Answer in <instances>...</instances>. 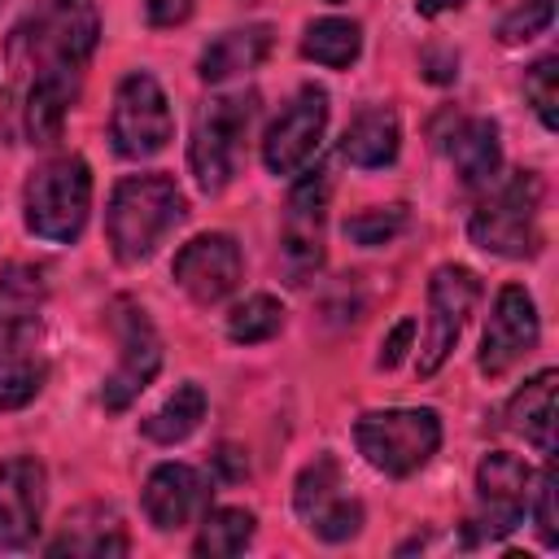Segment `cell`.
Segmentation results:
<instances>
[{
	"label": "cell",
	"instance_id": "cell-8",
	"mask_svg": "<svg viewBox=\"0 0 559 559\" xmlns=\"http://www.w3.org/2000/svg\"><path fill=\"white\" fill-rule=\"evenodd\" d=\"M175 135L170 100L157 87L153 74H127L114 92V114H109V140L122 157L144 162L157 157Z\"/></svg>",
	"mask_w": 559,
	"mask_h": 559
},
{
	"label": "cell",
	"instance_id": "cell-30",
	"mask_svg": "<svg viewBox=\"0 0 559 559\" xmlns=\"http://www.w3.org/2000/svg\"><path fill=\"white\" fill-rule=\"evenodd\" d=\"M406 223H411L406 205H371V210H362V214H354L345 223V236L354 245H367L371 249V245H389L393 236H402Z\"/></svg>",
	"mask_w": 559,
	"mask_h": 559
},
{
	"label": "cell",
	"instance_id": "cell-4",
	"mask_svg": "<svg viewBox=\"0 0 559 559\" xmlns=\"http://www.w3.org/2000/svg\"><path fill=\"white\" fill-rule=\"evenodd\" d=\"M472 240L498 258H533L542 249V179L515 170L476 205L467 223Z\"/></svg>",
	"mask_w": 559,
	"mask_h": 559
},
{
	"label": "cell",
	"instance_id": "cell-2",
	"mask_svg": "<svg viewBox=\"0 0 559 559\" xmlns=\"http://www.w3.org/2000/svg\"><path fill=\"white\" fill-rule=\"evenodd\" d=\"M188 214V201L170 175H131L114 188L105 231L118 262H144L170 227H179Z\"/></svg>",
	"mask_w": 559,
	"mask_h": 559
},
{
	"label": "cell",
	"instance_id": "cell-22",
	"mask_svg": "<svg viewBox=\"0 0 559 559\" xmlns=\"http://www.w3.org/2000/svg\"><path fill=\"white\" fill-rule=\"evenodd\" d=\"M397 140H402L397 135V114L384 109V105H371V109H362L345 127L341 157L354 162V166H362V170H376V166H389L397 157Z\"/></svg>",
	"mask_w": 559,
	"mask_h": 559
},
{
	"label": "cell",
	"instance_id": "cell-14",
	"mask_svg": "<svg viewBox=\"0 0 559 559\" xmlns=\"http://www.w3.org/2000/svg\"><path fill=\"white\" fill-rule=\"evenodd\" d=\"M240 245L227 236V231H205V236H192L179 253H175V284L197 301V306H214L223 301L236 284H240Z\"/></svg>",
	"mask_w": 559,
	"mask_h": 559
},
{
	"label": "cell",
	"instance_id": "cell-18",
	"mask_svg": "<svg viewBox=\"0 0 559 559\" xmlns=\"http://www.w3.org/2000/svg\"><path fill=\"white\" fill-rule=\"evenodd\" d=\"M450 166L459 170V179L467 188H489L498 179L502 166V144H498V127L489 118H459L445 140H441Z\"/></svg>",
	"mask_w": 559,
	"mask_h": 559
},
{
	"label": "cell",
	"instance_id": "cell-13",
	"mask_svg": "<svg viewBox=\"0 0 559 559\" xmlns=\"http://www.w3.org/2000/svg\"><path fill=\"white\" fill-rule=\"evenodd\" d=\"M323 127H328V92L314 87V83H306L280 109V118L266 127V140H262L266 170L271 175H297L314 157V148L323 140Z\"/></svg>",
	"mask_w": 559,
	"mask_h": 559
},
{
	"label": "cell",
	"instance_id": "cell-3",
	"mask_svg": "<svg viewBox=\"0 0 559 559\" xmlns=\"http://www.w3.org/2000/svg\"><path fill=\"white\" fill-rule=\"evenodd\" d=\"M22 210H26V227L39 240L70 245L83 231L87 210H92V170H87V162L66 153V157H52V162L35 166L26 188H22Z\"/></svg>",
	"mask_w": 559,
	"mask_h": 559
},
{
	"label": "cell",
	"instance_id": "cell-17",
	"mask_svg": "<svg viewBox=\"0 0 559 559\" xmlns=\"http://www.w3.org/2000/svg\"><path fill=\"white\" fill-rule=\"evenodd\" d=\"M210 507V485L197 467L183 463H162L153 467V476L144 480V515L153 528L175 533L188 528L192 520H201Z\"/></svg>",
	"mask_w": 559,
	"mask_h": 559
},
{
	"label": "cell",
	"instance_id": "cell-25",
	"mask_svg": "<svg viewBox=\"0 0 559 559\" xmlns=\"http://www.w3.org/2000/svg\"><path fill=\"white\" fill-rule=\"evenodd\" d=\"M44 376L48 367L35 354V336H0V411H17L35 402Z\"/></svg>",
	"mask_w": 559,
	"mask_h": 559
},
{
	"label": "cell",
	"instance_id": "cell-15",
	"mask_svg": "<svg viewBox=\"0 0 559 559\" xmlns=\"http://www.w3.org/2000/svg\"><path fill=\"white\" fill-rule=\"evenodd\" d=\"M537 345V306L524 284H502L480 336V371L485 376H507L524 354Z\"/></svg>",
	"mask_w": 559,
	"mask_h": 559
},
{
	"label": "cell",
	"instance_id": "cell-24",
	"mask_svg": "<svg viewBox=\"0 0 559 559\" xmlns=\"http://www.w3.org/2000/svg\"><path fill=\"white\" fill-rule=\"evenodd\" d=\"M127 546L131 542H127L118 515L105 511V507H87L74 520H66V533L57 542H48V555H92V559H105V555H127Z\"/></svg>",
	"mask_w": 559,
	"mask_h": 559
},
{
	"label": "cell",
	"instance_id": "cell-9",
	"mask_svg": "<svg viewBox=\"0 0 559 559\" xmlns=\"http://www.w3.org/2000/svg\"><path fill=\"white\" fill-rule=\"evenodd\" d=\"M109 323L118 336V367L105 380V411H127L157 376L162 367V341L144 314V306H135L131 297H118L109 306Z\"/></svg>",
	"mask_w": 559,
	"mask_h": 559
},
{
	"label": "cell",
	"instance_id": "cell-10",
	"mask_svg": "<svg viewBox=\"0 0 559 559\" xmlns=\"http://www.w3.org/2000/svg\"><path fill=\"white\" fill-rule=\"evenodd\" d=\"M476 301H480V275L476 271H467L459 262H445L432 271V280H428V336L419 349V376H432L450 358Z\"/></svg>",
	"mask_w": 559,
	"mask_h": 559
},
{
	"label": "cell",
	"instance_id": "cell-28",
	"mask_svg": "<svg viewBox=\"0 0 559 559\" xmlns=\"http://www.w3.org/2000/svg\"><path fill=\"white\" fill-rule=\"evenodd\" d=\"M249 542H253V511H245V507H218V511H205L201 515V533H197L192 550L201 559H227V555H240Z\"/></svg>",
	"mask_w": 559,
	"mask_h": 559
},
{
	"label": "cell",
	"instance_id": "cell-27",
	"mask_svg": "<svg viewBox=\"0 0 559 559\" xmlns=\"http://www.w3.org/2000/svg\"><path fill=\"white\" fill-rule=\"evenodd\" d=\"M205 419V389L201 384H179L148 419H144V437L157 445H175L188 432H197V424Z\"/></svg>",
	"mask_w": 559,
	"mask_h": 559
},
{
	"label": "cell",
	"instance_id": "cell-32",
	"mask_svg": "<svg viewBox=\"0 0 559 559\" xmlns=\"http://www.w3.org/2000/svg\"><path fill=\"white\" fill-rule=\"evenodd\" d=\"M550 22H555V4H550V0H524L515 13L502 17L498 39H502V44H528V39L542 35Z\"/></svg>",
	"mask_w": 559,
	"mask_h": 559
},
{
	"label": "cell",
	"instance_id": "cell-21",
	"mask_svg": "<svg viewBox=\"0 0 559 559\" xmlns=\"http://www.w3.org/2000/svg\"><path fill=\"white\" fill-rule=\"evenodd\" d=\"M507 428L520 432L537 454L555 450V371H537L507 406Z\"/></svg>",
	"mask_w": 559,
	"mask_h": 559
},
{
	"label": "cell",
	"instance_id": "cell-38",
	"mask_svg": "<svg viewBox=\"0 0 559 559\" xmlns=\"http://www.w3.org/2000/svg\"><path fill=\"white\" fill-rule=\"evenodd\" d=\"M0 114H4V92H0Z\"/></svg>",
	"mask_w": 559,
	"mask_h": 559
},
{
	"label": "cell",
	"instance_id": "cell-26",
	"mask_svg": "<svg viewBox=\"0 0 559 559\" xmlns=\"http://www.w3.org/2000/svg\"><path fill=\"white\" fill-rule=\"evenodd\" d=\"M358 52H362V31H358V22H349V17H319V22H310L306 35H301V57H306V61H319V66H328V70L354 66Z\"/></svg>",
	"mask_w": 559,
	"mask_h": 559
},
{
	"label": "cell",
	"instance_id": "cell-5",
	"mask_svg": "<svg viewBox=\"0 0 559 559\" xmlns=\"http://www.w3.org/2000/svg\"><path fill=\"white\" fill-rule=\"evenodd\" d=\"M253 114H258L253 92H223V96H210L197 109L192 140H188V162H192V175H197L201 192H223L231 183L236 157H240V144L249 135Z\"/></svg>",
	"mask_w": 559,
	"mask_h": 559
},
{
	"label": "cell",
	"instance_id": "cell-12",
	"mask_svg": "<svg viewBox=\"0 0 559 559\" xmlns=\"http://www.w3.org/2000/svg\"><path fill=\"white\" fill-rule=\"evenodd\" d=\"M341 489H345L341 485V463L332 454H319L314 463H306L301 476H297V485H293L297 515L323 542H349L362 528V502L345 498Z\"/></svg>",
	"mask_w": 559,
	"mask_h": 559
},
{
	"label": "cell",
	"instance_id": "cell-1",
	"mask_svg": "<svg viewBox=\"0 0 559 559\" xmlns=\"http://www.w3.org/2000/svg\"><path fill=\"white\" fill-rule=\"evenodd\" d=\"M100 35L92 0H39L4 44V61L17 83L48 74H79Z\"/></svg>",
	"mask_w": 559,
	"mask_h": 559
},
{
	"label": "cell",
	"instance_id": "cell-33",
	"mask_svg": "<svg viewBox=\"0 0 559 559\" xmlns=\"http://www.w3.org/2000/svg\"><path fill=\"white\" fill-rule=\"evenodd\" d=\"M537 533H542L546 546L559 542V524H555V472L550 467L537 480Z\"/></svg>",
	"mask_w": 559,
	"mask_h": 559
},
{
	"label": "cell",
	"instance_id": "cell-31",
	"mask_svg": "<svg viewBox=\"0 0 559 559\" xmlns=\"http://www.w3.org/2000/svg\"><path fill=\"white\" fill-rule=\"evenodd\" d=\"M524 92H528V100H533L542 127L555 131V122H559V114H555V105H559V57H542V61L524 74Z\"/></svg>",
	"mask_w": 559,
	"mask_h": 559
},
{
	"label": "cell",
	"instance_id": "cell-11",
	"mask_svg": "<svg viewBox=\"0 0 559 559\" xmlns=\"http://www.w3.org/2000/svg\"><path fill=\"white\" fill-rule=\"evenodd\" d=\"M528 485H533V472L524 459L507 454V450H493L480 459L476 467V498H480V511L472 520V542H498L507 537L524 511H528Z\"/></svg>",
	"mask_w": 559,
	"mask_h": 559
},
{
	"label": "cell",
	"instance_id": "cell-7",
	"mask_svg": "<svg viewBox=\"0 0 559 559\" xmlns=\"http://www.w3.org/2000/svg\"><path fill=\"white\" fill-rule=\"evenodd\" d=\"M328 197L332 179L323 166L306 170L284 205V227H280V262L288 284H310L323 266V218H328Z\"/></svg>",
	"mask_w": 559,
	"mask_h": 559
},
{
	"label": "cell",
	"instance_id": "cell-34",
	"mask_svg": "<svg viewBox=\"0 0 559 559\" xmlns=\"http://www.w3.org/2000/svg\"><path fill=\"white\" fill-rule=\"evenodd\" d=\"M411 336H415V319H402V323L384 336V345H380V367H397V362L406 358V349H411Z\"/></svg>",
	"mask_w": 559,
	"mask_h": 559
},
{
	"label": "cell",
	"instance_id": "cell-29",
	"mask_svg": "<svg viewBox=\"0 0 559 559\" xmlns=\"http://www.w3.org/2000/svg\"><path fill=\"white\" fill-rule=\"evenodd\" d=\"M280 328H284V306H280L271 293H253V297H245V301L227 314V336H231L236 345H262V341H271Z\"/></svg>",
	"mask_w": 559,
	"mask_h": 559
},
{
	"label": "cell",
	"instance_id": "cell-23",
	"mask_svg": "<svg viewBox=\"0 0 559 559\" xmlns=\"http://www.w3.org/2000/svg\"><path fill=\"white\" fill-rule=\"evenodd\" d=\"M79 96V74H48L26 83V135L31 144H52L61 140L66 114Z\"/></svg>",
	"mask_w": 559,
	"mask_h": 559
},
{
	"label": "cell",
	"instance_id": "cell-6",
	"mask_svg": "<svg viewBox=\"0 0 559 559\" xmlns=\"http://www.w3.org/2000/svg\"><path fill=\"white\" fill-rule=\"evenodd\" d=\"M358 454L384 472V476H411L419 472L437 445H441V419L428 406H402V411H367L354 424Z\"/></svg>",
	"mask_w": 559,
	"mask_h": 559
},
{
	"label": "cell",
	"instance_id": "cell-39",
	"mask_svg": "<svg viewBox=\"0 0 559 559\" xmlns=\"http://www.w3.org/2000/svg\"><path fill=\"white\" fill-rule=\"evenodd\" d=\"M0 9H4V0H0Z\"/></svg>",
	"mask_w": 559,
	"mask_h": 559
},
{
	"label": "cell",
	"instance_id": "cell-35",
	"mask_svg": "<svg viewBox=\"0 0 559 559\" xmlns=\"http://www.w3.org/2000/svg\"><path fill=\"white\" fill-rule=\"evenodd\" d=\"M192 4L197 0H144V13H148L153 26H175V22H183L192 13Z\"/></svg>",
	"mask_w": 559,
	"mask_h": 559
},
{
	"label": "cell",
	"instance_id": "cell-20",
	"mask_svg": "<svg viewBox=\"0 0 559 559\" xmlns=\"http://www.w3.org/2000/svg\"><path fill=\"white\" fill-rule=\"evenodd\" d=\"M48 280L31 262H9L0 271V336H35Z\"/></svg>",
	"mask_w": 559,
	"mask_h": 559
},
{
	"label": "cell",
	"instance_id": "cell-37",
	"mask_svg": "<svg viewBox=\"0 0 559 559\" xmlns=\"http://www.w3.org/2000/svg\"><path fill=\"white\" fill-rule=\"evenodd\" d=\"M459 4H467V0H415V13L437 17V13H450V9H459Z\"/></svg>",
	"mask_w": 559,
	"mask_h": 559
},
{
	"label": "cell",
	"instance_id": "cell-16",
	"mask_svg": "<svg viewBox=\"0 0 559 559\" xmlns=\"http://www.w3.org/2000/svg\"><path fill=\"white\" fill-rule=\"evenodd\" d=\"M44 467L31 454L4 459L0 463V546L4 550H22L35 542L39 520H44Z\"/></svg>",
	"mask_w": 559,
	"mask_h": 559
},
{
	"label": "cell",
	"instance_id": "cell-19",
	"mask_svg": "<svg viewBox=\"0 0 559 559\" xmlns=\"http://www.w3.org/2000/svg\"><path fill=\"white\" fill-rule=\"evenodd\" d=\"M271 52V26L266 22H253V26H236V31H223L214 44H205L201 61H197V74L205 83H227L236 74H249L266 61Z\"/></svg>",
	"mask_w": 559,
	"mask_h": 559
},
{
	"label": "cell",
	"instance_id": "cell-36",
	"mask_svg": "<svg viewBox=\"0 0 559 559\" xmlns=\"http://www.w3.org/2000/svg\"><path fill=\"white\" fill-rule=\"evenodd\" d=\"M214 467H218L227 480H245V476H249V459H245V450H236V445H218Z\"/></svg>",
	"mask_w": 559,
	"mask_h": 559
}]
</instances>
